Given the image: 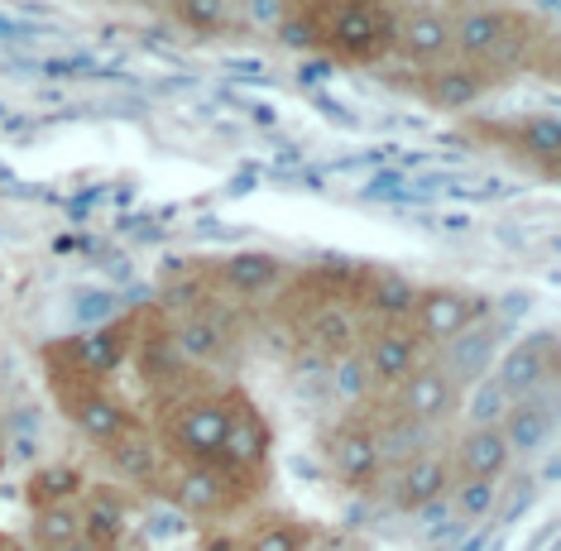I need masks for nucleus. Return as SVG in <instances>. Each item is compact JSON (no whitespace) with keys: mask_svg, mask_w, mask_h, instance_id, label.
<instances>
[{"mask_svg":"<svg viewBox=\"0 0 561 551\" xmlns=\"http://www.w3.org/2000/svg\"><path fill=\"white\" fill-rule=\"evenodd\" d=\"M236 393H183L159 413V451L183 466H221V446L231 432Z\"/></svg>","mask_w":561,"mask_h":551,"instance_id":"1","label":"nucleus"},{"mask_svg":"<svg viewBox=\"0 0 561 551\" xmlns=\"http://www.w3.org/2000/svg\"><path fill=\"white\" fill-rule=\"evenodd\" d=\"M312 547V528L308 523H288V518H274L264 528L250 532V542L240 551H308Z\"/></svg>","mask_w":561,"mask_h":551,"instance_id":"28","label":"nucleus"},{"mask_svg":"<svg viewBox=\"0 0 561 551\" xmlns=\"http://www.w3.org/2000/svg\"><path fill=\"white\" fill-rule=\"evenodd\" d=\"M484 87H490V77H484L480 68H466V62H456V58H446V62H437V68H427L423 77H417V96L437 111L476 106V101L484 96Z\"/></svg>","mask_w":561,"mask_h":551,"instance_id":"17","label":"nucleus"},{"mask_svg":"<svg viewBox=\"0 0 561 551\" xmlns=\"http://www.w3.org/2000/svg\"><path fill=\"white\" fill-rule=\"evenodd\" d=\"M264 456H270V422H264V413L245 399V393H236L231 432H226V446H221V470L245 475V470L264 466Z\"/></svg>","mask_w":561,"mask_h":551,"instance_id":"15","label":"nucleus"},{"mask_svg":"<svg viewBox=\"0 0 561 551\" xmlns=\"http://www.w3.org/2000/svg\"><path fill=\"white\" fill-rule=\"evenodd\" d=\"M178 24L187 30H202V34H221L231 24V5H202V0H187V5H173Z\"/></svg>","mask_w":561,"mask_h":551,"instance_id":"32","label":"nucleus"},{"mask_svg":"<svg viewBox=\"0 0 561 551\" xmlns=\"http://www.w3.org/2000/svg\"><path fill=\"white\" fill-rule=\"evenodd\" d=\"M231 484H236V475L221 466H183V475L173 480L169 498H173V508H183V514L211 518V514H221L226 504H236Z\"/></svg>","mask_w":561,"mask_h":551,"instance_id":"18","label":"nucleus"},{"mask_svg":"<svg viewBox=\"0 0 561 551\" xmlns=\"http://www.w3.org/2000/svg\"><path fill=\"white\" fill-rule=\"evenodd\" d=\"M278 278H284V260L270 250H236L231 260H221V268H216V284L231 298H260V292L278 288Z\"/></svg>","mask_w":561,"mask_h":551,"instance_id":"20","label":"nucleus"},{"mask_svg":"<svg viewBox=\"0 0 561 551\" xmlns=\"http://www.w3.org/2000/svg\"><path fill=\"white\" fill-rule=\"evenodd\" d=\"M58 351H62V360H68V365H78L82 375H92V379H106L111 369H116V365L125 360L121 331H87V336L62 341Z\"/></svg>","mask_w":561,"mask_h":551,"instance_id":"24","label":"nucleus"},{"mask_svg":"<svg viewBox=\"0 0 561 551\" xmlns=\"http://www.w3.org/2000/svg\"><path fill=\"white\" fill-rule=\"evenodd\" d=\"M494 494H500V484H490V480H456V484H451L456 518H461V523L490 518V514H494Z\"/></svg>","mask_w":561,"mask_h":551,"instance_id":"29","label":"nucleus"},{"mask_svg":"<svg viewBox=\"0 0 561 551\" xmlns=\"http://www.w3.org/2000/svg\"><path fill=\"white\" fill-rule=\"evenodd\" d=\"M58 551H92V547H87V542H72V547H58Z\"/></svg>","mask_w":561,"mask_h":551,"instance_id":"35","label":"nucleus"},{"mask_svg":"<svg viewBox=\"0 0 561 551\" xmlns=\"http://www.w3.org/2000/svg\"><path fill=\"white\" fill-rule=\"evenodd\" d=\"M500 336H504L500 322H476L470 331H461L451 345H442L437 365L461 383V389H476V383L490 375V365L500 360Z\"/></svg>","mask_w":561,"mask_h":551,"instance_id":"13","label":"nucleus"},{"mask_svg":"<svg viewBox=\"0 0 561 551\" xmlns=\"http://www.w3.org/2000/svg\"><path fill=\"white\" fill-rule=\"evenodd\" d=\"M413 302H417V284L403 274H393V268H379V274H369L365 284V307L375 322H408L413 317Z\"/></svg>","mask_w":561,"mask_h":551,"instance_id":"23","label":"nucleus"},{"mask_svg":"<svg viewBox=\"0 0 561 551\" xmlns=\"http://www.w3.org/2000/svg\"><path fill=\"white\" fill-rule=\"evenodd\" d=\"M169 341L178 351V360L183 365H216L231 355V336L236 326L226 322V312H216V307H197V312H173L169 317Z\"/></svg>","mask_w":561,"mask_h":551,"instance_id":"11","label":"nucleus"},{"mask_svg":"<svg viewBox=\"0 0 561 551\" xmlns=\"http://www.w3.org/2000/svg\"><path fill=\"white\" fill-rule=\"evenodd\" d=\"M389 54L408 68H437L451 58V10L446 5H399L393 10Z\"/></svg>","mask_w":561,"mask_h":551,"instance_id":"7","label":"nucleus"},{"mask_svg":"<svg viewBox=\"0 0 561 551\" xmlns=\"http://www.w3.org/2000/svg\"><path fill=\"white\" fill-rule=\"evenodd\" d=\"M476 322H484V298H476L470 288H456V284H432V288H417V302H413V336L442 351L451 345L461 331H470Z\"/></svg>","mask_w":561,"mask_h":551,"instance_id":"6","label":"nucleus"},{"mask_svg":"<svg viewBox=\"0 0 561 551\" xmlns=\"http://www.w3.org/2000/svg\"><path fill=\"white\" fill-rule=\"evenodd\" d=\"M557 379V336L552 331H533V336L514 341L500 355V369H494V383L508 393V399H538V393L552 389Z\"/></svg>","mask_w":561,"mask_h":551,"instance_id":"9","label":"nucleus"},{"mask_svg":"<svg viewBox=\"0 0 561 551\" xmlns=\"http://www.w3.org/2000/svg\"><path fill=\"white\" fill-rule=\"evenodd\" d=\"M360 326L365 317L355 312L351 302H317L308 317H302V341L312 345L317 355H327V360H341V355H355V341H360Z\"/></svg>","mask_w":561,"mask_h":551,"instance_id":"14","label":"nucleus"},{"mask_svg":"<svg viewBox=\"0 0 561 551\" xmlns=\"http://www.w3.org/2000/svg\"><path fill=\"white\" fill-rule=\"evenodd\" d=\"M508 466H514V451H508L504 432L500 427H470L461 432V441H456V480H490L500 484L508 475Z\"/></svg>","mask_w":561,"mask_h":551,"instance_id":"16","label":"nucleus"},{"mask_svg":"<svg viewBox=\"0 0 561 551\" xmlns=\"http://www.w3.org/2000/svg\"><path fill=\"white\" fill-rule=\"evenodd\" d=\"M500 432H504V441H508V451L518 456H538L547 441H552V432H557V407L547 393H538V399H514L508 403V413L500 417Z\"/></svg>","mask_w":561,"mask_h":551,"instance_id":"19","label":"nucleus"},{"mask_svg":"<svg viewBox=\"0 0 561 551\" xmlns=\"http://www.w3.org/2000/svg\"><path fill=\"white\" fill-rule=\"evenodd\" d=\"M135 369H139V379H145L149 389H173V383H183V375H187V365L178 360L169 331H159V336L149 341V345H139Z\"/></svg>","mask_w":561,"mask_h":551,"instance_id":"25","label":"nucleus"},{"mask_svg":"<svg viewBox=\"0 0 561 551\" xmlns=\"http://www.w3.org/2000/svg\"><path fill=\"white\" fill-rule=\"evenodd\" d=\"M87 490V480H82V470H72V466H44L39 475L30 480V504L34 508H48V504H72Z\"/></svg>","mask_w":561,"mask_h":551,"instance_id":"27","label":"nucleus"},{"mask_svg":"<svg viewBox=\"0 0 561 551\" xmlns=\"http://www.w3.org/2000/svg\"><path fill=\"white\" fill-rule=\"evenodd\" d=\"M106 456H111V466H116V475L130 484H154L163 475V451H159L154 432H145V427L121 432V437L106 446Z\"/></svg>","mask_w":561,"mask_h":551,"instance_id":"21","label":"nucleus"},{"mask_svg":"<svg viewBox=\"0 0 561 551\" xmlns=\"http://www.w3.org/2000/svg\"><path fill=\"white\" fill-rule=\"evenodd\" d=\"M327 466L346 490H365L385 475V441H379V422L346 417L327 432Z\"/></svg>","mask_w":561,"mask_h":551,"instance_id":"8","label":"nucleus"},{"mask_svg":"<svg viewBox=\"0 0 561 551\" xmlns=\"http://www.w3.org/2000/svg\"><path fill=\"white\" fill-rule=\"evenodd\" d=\"M518 10L504 5H456L451 10V58L490 77V62L514 58Z\"/></svg>","mask_w":561,"mask_h":551,"instance_id":"4","label":"nucleus"},{"mask_svg":"<svg viewBox=\"0 0 561 551\" xmlns=\"http://www.w3.org/2000/svg\"><path fill=\"white\" fill-rule=\"evenodd\" d=\"M82 508V542L92 551H106L121 542L125 532V498L116 490H87V504Z\"/></svg>","mask_w":561,"mask_h":551,"instance_id":"22","label":"nucleus"},{"mask_svg":"<svg viewBox=\"0 0 561 551\" xmlns=\"http://www.w3.org/2000/svg\"><path fill=\"white\" fill-rule=\"evenodd\" d=\"M518 135H523V149L528 153H542L547 163H557V149H561L557 115H528V120H518Z\"/></svg>","mask_w":561,"mask_h":551,"instance_id":"30","label":"nucleus"},{"mask_svg":"<svg viewBox=\"0 0 561 551\" xmlns=\"http://www.w3.org/2000/svg\"><path fill=\"white\" fill-rule=\"evenodd\" d=\"M456 484V470H451V456L442 451H423L413 460H403L399 475H393V508L399 514H423V508L442 504Z\"/></svg>","mask_w":561,"mask_h":551,"instance_id":"12","label":"nucleus"},{"mask_svg":"<svg viewBox=\"0 0 561 551\" xmlns=\"http://www.w3.org/2000/svg\"><path fill=\"white\" fill-rule=\"evenodd\" d=\"M393 38V5H369V0H336L317 5V48L346 62H375L389 54Z\"/></svg>","mask_w":561,"mask_h":551,"instance_id":"3","label":"nucleus"},{"mask_svg":"<svg viewBox=\"0 0 561 551\" xmlns=\"http://www.w3.org/2000/svg\"><path fill=\"white\" fill-rule=\"evenodd\" d=\"M44 360H48V389H54V399H58V407H62V417H68L87 441H96L101 451H106V446L116 441L121 432H130V427H135V417L125 413V403L116 399V393H111L101 379L82 375L78 365L62 360L58 345H48Z\"/></svg>","mask_w":561,"mask_h":551,"instance_id":"2","label":"nucleus"},{"mask_svg":"<svg viewBox=\"0 0 561 551\" xmlns=\"http://www.w3.org/2000/svg\"><path fill=\"white\" fill-rule=\"evenodd\" d=\"M355 360H360V375L369 383L399 389V383L427 360V345L413 336L408 322H365L360 341H355Z\"/></svg>","mask_w":561,"mask_h":551,"instance_id":"5","label":"nucleus"},{"mask_svg":"<svg viewBox=\"0 0 561 551\" xmlns=\"http://www.w3.org/2000/svg\"><path fill=\"white\" fill-rule=\"evenodd\" d=\"M278 34L293 48H317V5H302V10L288 5V15L278 20Z\"/></svg>","mask_w":561,"mask_h":551,"instance_id":"33","label":"nucleus"},{"mask_svg":"<svg viewBox=\"0 0 561 551\" xmlns=\"http://www.w3.org/2000/svg\"><path fill=\"white\" fill-rule=\"evenodd\" d=\"M34 542H39L44 551H58V547L82 542V508L78 504L34 508Z\"/></svg>","mask_w":561,"mask_h":551,"instance_id":"26","label":"nucleus"},{"mask_svg":"<svg viewBox=\"0 0 561 551\" xmlns=\"http://www.w3.org/2000/svg\"><path fill=\"white\" fill-rule=\"evenodd\" d=\"M393 403H399V417L417 422V427H437V422H446L466 403V389L437 360H423L393 389Z\"/></svg>","mask_w":561,"mask_h":551,"instance_id":"10","label":"nucleus"},{"mask_svg":"<svg viewBox=\"0 0 561 551\" xmlns=\"http://www.w3.org/2000/svg\"><path fill=\"white\" fill-rule=\"evenodd\" d=\"M508 393L500 389L494 379H480L476 383V403H470V417H476V427H500V417L508 413Z\"/></svg>","mask_w":561,"mask_h":551,"instance_id":"31","label":"nucleus"},{"mask_svg":"<svg viewBox=\"0 0 561 551\" xmlns=\"http://www.w3.org/2000/svg\"><path fill=\"white\" fill-rule=\"evenodd\" d=\"M207 551H236L231 542H226V537H221V542H207Z\"/></svg>","mask_w":561,"mask_h":551,"instance_id":"34","label":"nucleus"}]
</instances>
